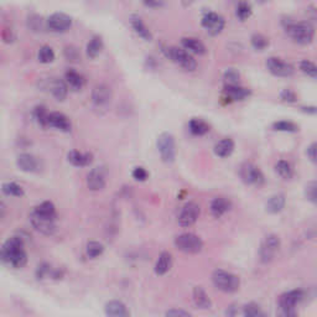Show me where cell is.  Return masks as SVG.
Masks as SVG:
<instances>
[{
	"instance_id": "obj_48",
	"label": "cell",
	"mask_w": 317,
	"mask_h": 317,
	"mask_svg": "<svg viewBox=\"0 0 317 317\" xmlns=\"http://www.w3.org/2000/svg\"><path fill=\"white\" fill-rule=\"evenodd\" d=\"M131 175H133V179H135L136 181H145L147 178H149V174H147V171L145 170L144 168H141V166H138V168H135L133 170V173H131Z\"/></svg>"
},
{
	"instance_id": "obj_50",
	"label": "cell",
	"mask_w": 317,
	"mask_h": 317,
	"mask_svg": "<svg viewBox=\"0 0 317 317\" xmlns=\"http://www.w3.org/2000/svg\"><path fill=\"white\" fill-rule=\"evenodd\" d=\"M144 5L150 9H158L165 5V0H142Z\"/></svg>"
},
{
	"instance_id": "obj_19",
	"label": "cell",
	"mask_w": 317,
	"mask_h": 317,
	"mask_svg": "<svg viewBox=\"0 0 317 317\" xmlns=\"http://www.w3.org/2000/svg\"><path fill=\"white\" fill-rule=\"evenodd\" d=\"M224 94L227 96V98L233 100V102H240V100L247 99L250 96V91L245 87L239 86V84H226Z\"/></svg>"
},
{
	"instance_id": "obj_49",
	"label": "cell",
	"mask_w": 317,
	"mask_h": 317,
	"mask_svg": "<svg viewBox=\"0 0 317 317\" xmlns=\"http://www.w3.org/2000/svg\"><path fill=\"white\" fill-rule=\"evenodd\" d=\"M280 99H281L282 102L295 103L296 102L297 97H296V93H295L294 91H291V89H284V91L280 93Z\"/></svg>"
},
{
	"instance_id": "obj_37",
	"label": "cell",
	"mask_w": 317,
	"mask_h": 317,
	"mask_svg": "<svg viewBox=\"0 0 317 317\" xmlns=\"http://www.w3.org/2000/svg\"><path fill=\"white\" fill-rule=\"evenodd\" d=\"M47 115H49V112H47L46 107L44 105H36L33 110V117L35 119L36 123L39 125H41L42 128H46L47 126Z\"/></svg>"
},
{
	"instance_id": "obj_57",
	"label": "cell",
	"mask_w": 317,
	"mask_h": 317,
	"mask_svg": "<svg viewBox=\"0 0 317 317\" xmlns=\"http://www.w3.org/2000/svg\"><path fill=\"white\" fill-rule=\"evenodd\" d=\"M0 260H4V253H3V248H0Z\"/></svg>"
},
{
	"instance_id": "obj_3",
	"label": "cell",
	"mask_w": 317,
	"mask_h": 317,
	"mask_svg": "<svg viewBox=\"0 0 317 317\" xmlns=\"http://www.w3.org/2000/svg\"><path fill=\"white\" fill-rule=\"evenodd\" d=\"M212 281L218 290L226 292V294H233L240 287L239 277L229 273V271L222 270V269H217V270L213 271Z\"/></svg>"
},
{
	"instance_id": "obj_25",
	"label": "cell",
	"mask_w": 317,
	"mask_h": 317,
	"mask_svg": "<svg viewBox=\"0 0 317 317\" xmlns=\"http://www.w3.org/2000/svg\"><path fill=\"white\" fill-rule=\"evenodd\" d=\"M192 298H194V303L196 305V307L201 308V310H210L212 307V301H211L207 292L201 286H195Z\"/></svg>"
},
{
	"instance_id": "obj_2",
	"label": "cell",
	"mask_w": 317,
	"mask_h": 317,
	"mask_svg": "<svg viewBox=\"0 0 317 317\" xmlns=\"http://www.w3.org/2000/svg\"><path fill=\"white\" fill-rule=\"evenodd\" d=\"M285 33L295 44L306 46L312 42L313 36H315V29L308 21H298V23L290 21L285 26Z\"/></svg>"
},
{
	"instance_id": "obj_40",
	"label": "cell",
	"mask_w": 317,
	"mask_h": 317,
	"mask_svg": "<svg viewBox=\"0 0 317 317\" xmlns=\"http://www.w3.org/2000/svg\"><path fill=\"white\" fill-rule=\"evenodd\" d=\"M103 252H104V245L102 243L97 242V240H92V242L87 244L86 253L91 259L98 258L99 255L103 254Z\"/></svg>"
},
{
	"instance_id": "obj_53",
	"label": "cell",
	"mask_w": 317,
	"mask_h": 317,
	"mask_svg": "<svg viewBox=\"0 0 317 317\" xmlns=\"http://www.w3.org/2000/svg\"><path fill=\"white\" fill-rule=\"evenodd\" d=\"M2 38L4 41L7 42H12L14 40V35H13V30L12 29H4L2 34Z\"/></svg>"
},
{
	"instance_id": "obj_47",
	"label": "cell",
	"mask_w": 317,
	"mask_h": 317,
	"mask_svg": "<svg viewBox=\"0 0 317 317\" xmlns=\"http://www.w3.org/2000/svg\"><path fill=\"white\" fill-rule=\"evenodd\" d=\"M65 54V57L67 61H71V62H78L79 59H81V55H79L78 50L73 46H67L63 51Z\"/></svg>"
},
{
	"instance_id": "obj_9",
	"label": "cell",
	"mask_w": 317,
	"mask_h": 317,
	"mask_svg": "<svg viewBox=\"0 0 317 317\" xmlns=\"http://www.w3.org/2000/svg\"><path fill=\"white\" fill-rule=\"evenodd\" d=\"M112 89H110V87L108 84L99 83L92 89L91 100L96 109L107 110L109 108L110 103H112Z\"/></svg>"
},
{
	"instance_id": "obj_51",
	"label": "cell",
	"mask_w": 317,
	"mask_h": 317,
	"mask_svg": "<svg viewBox=\"0 0 317 317\" xmlns=\"http://www.w3.org/2000/svg\"><path fill=\"white\" fill-rule=\"evenodd\" d=\"M166 316H182V317H189L191 316V313L187 312V311L184 310H176V308H173V310H169L166 312Z\"/></svg>"
},
{
	"instance_id": "obj_16",
	"label": "cell",
	"mask_w": 317,
	"mask_h": 317,
	"mask_svg": "<svg viewBox=\"0 0 317 317\" xmlns=\"http://www.w3.org/2000/svg\"><path fill=\"white\" fill-rule=\"evenodd\" d=\"M47 126L55 128L62 133H70L72 129V123L70 118L61 112H51L47 115Z\"/></svg>"
},
{
	"instance_id": "obj_32",
	"label": "cell",
	"mask_w": 317,
	"mask_h": 317,
	"mask_svg": "<svg viewBox=\"0 0 317 317\" xmlns=\"http://www.w3.org/2000/svg\"><path fill=\"white\" fill-rule=\"evenodd\" d=\"M189 129L194 135L202 136V135H206V134L210 131V125H208L205 120H202V119L194 118L190 120Z\"/></svg>"
},
{
	"instance_id": "obj_12",
	"label": "cell",
	"mask_w": 317,
	"mask_h": 317,
	"mask_svg": "<svg viewBox=\"0 0 317 317\" xmlns=\"http://www.w3.org/2000/svg\"><path fill=\"white\" fill-rule=\"evenodd\" d=\"M72 24V18L68 14H66V13L61 12L54 13L46 19V26L52 33H66V31L70 30Z\"/></svg>"
},
{
	"instance_id": "obj_27",
	"label": "cell",
	"mask_w": 317,
	"mask_h": 317,
	"mask_svg": "<svg viewBox=\"0 0 317 317\" xmlns=\"http://www.w3.org/2000/svg\"><path fill=\"white\" fill-rule=\"evenodd\" d=\"M65 82L67 83L68 87L73 89V91H81L84 87L86 79L81 73L75 70H67L65 73Z\"/></svg>"
},
{
	"instance_id": "obj_13",
	"label": "cell",
	"mask_w": 317,
	"mask_h": 317,
	"mask_svg": "<svg viewBox=\"0 0 317 317\" xmlns=\"http://www.w3.org/2000/svg\"><path fill=\"white\" fill-rule=\"evenodd\" d=\"M200 206L196 202H187L185 203L184 207L180 211L178 216V222L181 227L187 228V227L194 226L200 217Z\"/></svg>"
},
{
	"instance_id": "obj_23",
	"label": "cell",
	"mask_w": 317,
	"mask_h": 317,
	"mask_svg": "<svg viewBox=\"0 0 317 317\" xmlns=\"http://www.w3.org/2000/svg\"><path fill=\"white\" fill-rule=\"evenodd\" d=\"M129 21H130L131 28H133V30L135 31V34L139 36V38L145 40V41H151L152 40L151 31L147 29V26L145 25V23L142 21V19L139 17V15H135V14L131 15L130 20Z\"/></svg>"
},
{
	"instance_id": "obj_41",
	"label": "cell",
	"mask_w": 317,
	"mask_h": 317,
	"mask_svg": "<svg viewBox=\"0 0 317 317\" xmlns=\"http://www.w3.org/2000/svg\"><path fill=\"white\" fill-rule=\"evenodd\" d=\"M250 44H252L253 49L257 51H264L269 46V39L261 34H254L250 38Z\"/></svg>"
},
{
	"instance_id": "obj_33",
	"label": "cell",
	"mask_w": 317,
	"mask_h": 317,
	"mask_svg": "<svg viewBox=\"0 0 317 317\" xmlns=\"http://www.w3.org/2000/svg\"><path fill=\"white\" fill-rule=\"evenodd\" d=\"M275 171L277 175L284 180H289L294 175V168H292L291 164L286 160H280L277 161L275 165Z\"/></svg>"
},
{
	"instance_id": "obj_35",
	"label": "cell",
	"mask_w": 317,
	"mask_h": 317,
	"mask_svg": "<svg viewBox=\"0 0 317 317\" xmlns=\"http://www.w3.org/2000/svg\"><path fill=\"white\" fill-rule=\"evenodd\" d=\"M2 190L7 196L23 197L25 195V191H24L23 187L20 185H18L17 182H5V184H3Z\"/></svg>"
},
{
	"instance_id": "obj_11",
	"label": "cell",
	"mask_w": 317,
	"mask_h": 317,
	"mask_svg": "<svg viewBox=\"0 0 317 317\" xmlns=\"http://www.w3.org/2000/svg\"><path fill=\"white\" fill-rule=\"evenodd\" d=\"M201 25L211 36H217L223 31L224 26H226V20L218 13L208 12L202 17Z\"/></svg>"
},
{
	"instance_id": "obj_22",
	"label": "cell",
	"mask_w": 317,
	"mask_h": 317,
	"mask_svg": "<svg viewBox=\"0 0 317 317\" xmlns=\"http://www.w3.org/2000/svg\"><path fill=\"white\" fill-rule=\"evenodd\" d=\"M17 165L24 173H36L39 170V160L34 155L20 154L17 158Z\"/></svg>"
},
{
	"instance_id": "obj_54",
	"label": "cell",
	"mask_w": 317,
	"mask_h": 317,
	"mask_svg": "<svg viewBox=\"0 0 317 317\" xmlns=\"http://www.w3.org/2000/svg\"><path fill=\"white\" fill-rule=\"evenodd\" d=\"M7 215V206L3 201H0V219H3Z\"/></svg>"
},
{
	"instance_id": "obj_18",
	"label": "cell",
	"mask_w": 317,
	"mask_h": 317,
	"mask_svg": "<svg viewBox=\"0 0 317 317\" xmlns=\"http://www.w3.org/2000/svg\"><path fill=\"white\" fill-rule=\"evenodd\" d=\"M87 186L91 191H102L107 185L105 171L103 168H94L87 175Z\"/></svg>"
},
{
	"instance_id": "obj_28",
	"label": "cell",
	"mask_w": 317,
	"mask_h": 317,
	"mask_svg": "<svg viewBox=\"0 0 317 317\" xmlns=\"http://www.w3.org/2000/svg\"><path fill=\"white\" fill-rule=\"evenodd\" d=\"M285 203H286V198L282 194H276L273 195L271 197H269V200L266 201V212L271 213V215H276L280 213L285 207Z\"/></svg>"
},
{
	"instance_id": "obj_21",
	"label": "cell",
	"mask_w": 317,
	"mask_h": 317,
	"mask_svg": "<svg viewBox=\"0 0 317 317\" xmlns=\"http://www.w3.org/2000/svg\"><path fill=\"white\" fill-rule=\"evenodd\" d=\"M105 315L112 317H128L130 315L128 307L120 300H110L104 306Z\"/></svg>"
},
{
	"instance_id": "obj_44",
	"label": "cell",
	"mask_w": 317,
	"mask_h": 317,
	"mask_svg": "<svg viewBox=\"0 0 317 317\" xmlns=\"http://www.w3.org/2000/svg\"><path fill=\"white\" fill-rule=\"evenodd\" d=\"M28 28L31 31L39 33L44 29V19L38 14H30L28 17Z\"/></svg>"
},
{
	"instance_id": "obj_15",
	"label": "cell",
	"mask_w": 317,
	"mask_h": 317,
	"mask_svg": "<svg viewBox=\"0 0 317 317\" xmlns=\"http://www.w3.org/2000/svg\"><path fill=\"white\" fill-rule=\"evenodd\" d=\"M30 222L36 231L45 236H52L56 231V218L45 217L33 211L30 213Z\"/></svg>"
},
{
	"instance_id": "obj_36",
	"label": "cell",
	"mask_w": 317,
	"mask_h": 317,
	"mask_svg": "<svg viewBox=\"0 0 317 317\" xmlns=\"http://www.w3.org/2000/svg\"><path fill=\"white\" fill-rule=\"evenodd\" d=\"M38 60L39 62L44 63V65H49L55 61V51L52 50L51 46H42L38 52Z\"/></svg>"
},
{
	"instance_id": "obj_30",
	"label": "cell",
	"mask_w": 317,
	"mask_h": 317,
	"mask_svg": "<svg viewBox=\"0 0 317 317\" xmlns=\"http://www.w3.org/2000/svg\"><path fill=\"white\" fill-rule=\"evenodd\" d=\"M213 151L219 157L231 156L232 152L234 151V141L231 138L219 140L217 144L215 145V147H213Z\"/></svg>"
},
{
	"instance_id": "obj_52",
	"label": "cell",
	"mask_w": 317,
	"mask_h": 317,
	"mask_svg": "<svg viewBox=\"0 0 317 317\" xmlns=\"http://www.w3.org/2000/svg\"><path fill=\"white\" fill-rule=\"evenodd\" d=\"M316 147H317V145H316V142H312V144L310 145V146L307 147V156L310 157V160L312 161V163H316Z\"/></svg>"
},
{
	"instance_id": "obj_58",
	"label": "cell",
	"mask_w": 317,
	"mask_h": 317,
	"mask_svg": "<svg viewBox=\"0 0 317 317\" xmlns=\"http://www.w3.org/2000/svg\"><path fill=\"white\" fill-rule=\"evenodd\" d=\"M266 2H268V0H255V3H258V4H265Z\"/></svg>"
},
{
	"instance_id": "obj_7",
	"label": "cell",
	"mask_w": 317,
	"mask_h": 317,
	"mask_svg": "<svg viewBox=\"0 0 317 317\" xmlns=\"http://www.w3.org/2000/svg\"><path fill=\"white\" fill-rule=\"evenodd\" d=\"M156 146L161 160L166 164H173L176 158V141L173 134L161 133L157 136Z\"/></svg>"
},
{
	"instance_id": "obj_4",
	"label": "cell",
	"mask_w": 317,
	"mask_h": 317,
	"mask_svg": "<svg viewBox=\"0 0 317 317\" xmlns=\"http://www.w3.org/2000/svg\"><path fill=\"white\" fill-rule=\"evenodd\" d=\"M163 52L165 54V56L168 59H170L173 62H175L176 65H179L180 67L184 68L185 71H189V72H194L197 68V62L194 59L191 54L186 51L184 49H179V47L170 46V47H164Z\"/></svg>"
},
{
	"instance_id": "obj_14",
	"label": "cell",
	"mask_w": 317,
	"mask_h": 317,
	"mask_svg": "<svg viewBox=\"0 0 317 317\" xmlns=\"http://www.w3.org/2000/svg\"><path fill=\"white\" fill-rule=\"evenodd\" d=\"M266 68L271 75L276 76V77H291L295 72L294 66L290 63L285 62L279 57H269L265 62Z\"/></svg>"
},
{
	"instance_id": "obj_8",
	"label": "cell",
	"mask_w": 317,
	"mask_h": 317,
	"mask_svg": "<svg viewBox=\"0 0 317 317\" xmlns=\"http://www.w3.org/2000/svg\"><path fill=\"white\" fill-rule=\"evenodd\" d=\"M280 247H281V242L276 234H268L266 237H264L260 248H259V258H260L261 263L268 264L273 261L279 253Z\"/></svg>"
},
{
	"instance_id": "obj_39",
	"label": "cell",
	"mask_w": 317,
	"mask_h": 317,
	"mask_svg": "<svg viewBox=\"0 0 317 317\" xmlns=\"http://www.w3.org/2000/svg\"><path fill=\"white\" fill-rule=\"evenodd\" d=\"M273 129L276 131H284V133H296L298 125L289 120H280L273 124Z\"/></svg>"
},
{
	"instance_id": "obj_38",
	"label": "cell",
	"mask_w": 317,
	"mask_h": 317,
	"mask_svg": "<svg viewBox=\"0 0 317 317\" xmlns=\"http://www.w3.org/2000/svg\"><path fill=\"white\" fill-rule=\"evenodd\" d=\"M252 14H253V9H252V7H250L249 3L240 2L239 4L237 5L236 15L240 21L248 20L250 17H252Z\"/></svg>"
},
{
	"instance_id": "obj_5",
	"label": "cell",
	"mask_w": 317,
	"mask_h": 317,
	"mask_svg": "<svg viewBox=\"0 0 317 317\" xmlns=\"http://www.w3.org/2000/svg\"><path fill=\"white\" fill-rule=\"evenodd\" d=\"M305 297L302 290H291L282 294L279 298L280 315L285 317H294L297 315L296 306Z\"/></svg>"
},
{
	"instance_id": "obj_45",
	"label": "cell",
	"mask_w": 317,
	"mask_h": 317,
	"mask_svg": "<svg viewBox=\"0 0 317 317\" xmlns=\"http://www.w3.org/2000/svg\"><path fill=\"white\" fill-rule=\"evenodd\" d=\"M305 196L310 202H317V184L316 181H310L305 187Z\"/></svg>"
},
{
	"instance_id": "obj_6",
	"label": "cell",
	"mask_w": 317,
	"mask_h": 317,
	"mask_svg": "<svg viewBox=\"0 0 317 317\" xmlns=\"http://www.w3.org/2000/svg\"><path fill=\"white\" fill-rule=\"evenodd\" d=\"M176 249L186 254H198L203 249V240L194 233H182L174 240Z\"/></svg>"
},
{
	"instance_id": "obj_42",
	"label": "cell",
	"mask_w": 317,
	"mask_h": 317,
	"mask_svg": "<svg viewBox=\"0 0 317 317\" xmlns=\"http://www.w3.org/2000/svg\"><path fill=\"white\" fill-rule=\"evenodd\" d=\"M242 313H243V316H245V317H261V316H264V312H263V310H261L260 306L257 305V303H254V302L247 303V305L243 306Z\"/></svg>"
},
{
	"instance_id": "obj_43",
	"label": "cell",
	"mask_w": 317,
	"mask_h": 317,
	"mask_svg": "<svg viewBox=\"0 0 317 317\" xmlns=\"http://www.w3.org/2000/svg\"><path fill=\"white\" fill-rule=\"evenodd\" d=\"M300 71L312 79L317 78V67L312 61L303 60L300 62Z\"/></svg>"
},
{
	"instance_id": "obj_20",
	"label": "cell",
	"mask_w": 317,
	"mask_h": 317,
	"mask_svg": "<svg viewBox=\"0 0 317 317\" xmlns=\"http://www.w3.org/2000/svg\"><path fill=\"white\" fill-rule=\"evenodd\" d=\"M211 213L215 218H221L222 216L226 215L227 212H229L232 208V202L231 200H228L227 197H216L213 198V201L211 202Z\"/></svg>"
},
{
	"instance_id": "obj_46",
	"label": "cell",
	"mask_w": 317,
	"mask_h": 317,
	"mask_svg": "<svg viewBox=\"0 0 317 317\" xmlns=\"http://www.w3.org/2000/svg\"><path fill=\"white\" fill-rule=\"evenodd\" d=\"M239 72L234 70V68H229L224 73V81L226 84H239Z\"/></svg>"
},
{
	"instance_id": "obj_10",
	"label": "cell",
	"mask_w": 317,
	"mask_h": 317,
	"mask_svg": "<svg viewBox=\"0 0 317 317\" xmlns=\"http://www.w3.org/2000/svg\"><path fill=\"white\" fill-rule=\"evenodd\" d=\"M239 176L244 184L250 186H261L265 182L263 173L252 163H244L239 169Z\"/></svg>"
},
{
	"instance_id": "obj_31",
	"label": "cell",
	"mask_w": 317,
	"mask_h": 317,
	"mask_svg": "<svg viewBox=\"0 0 317 317\" xmlns=\"http://www.w3.org/2000/svg\"><path fill=\"white\" fill-rule=\"evenodd\" d=\"M103 40L100 36L96 35L93 36L91 40L88 41V44H87L86 46V54L87 56L89 57V59H96V57H98L100 55V52H102L103 50Z\"/></svg>"
},
{
	"instance_id": "obj_34",
	"label": "cell",
	"mask_w": 317,
	"mask_h": 317,
	"mask_svg": "<svg viewBox=\"0 0 317 317\" xmlns=\"http://www.w3.org/2000/svg\"><path fill=\"white\" fill-rule=\"evenodd\" d=\"M34 212H36L38 215L45 216V217H51V218H56L57 213H56V207L52 202L50 201H45V202L40 203L39 206H36L34 208Z\"/></svg>"
},
{
	"instance_id": "obj_56",
	"label": "cell",
	"mask_w": 317,
	"mask_h": 317,
	"mask_svg": "<svg viewBox=\"0 0 317 317\" xmlns=\"http://www.w3.org/2000/svg\"><path fill=\"white\" fill-rule=\"evenodd\" d=\"M182 2H184L185 7H189V5H191L195 0H182Z\"/></svg>"
},
{
	"instance_id": "obj_1",
	"label": "cell",
	"mask_w": 317,
	"mask_h": 317,
	"mask_svg": "<svg viewBox=\"0 0 317 317\" xmlns=\"http://www.w3.org/2000/svg\"><path fill=\"white\" fill-rule=\"evenodd\" d=\"M4 261L12 264L15 268H23L28 263V254L25 252L24 240L19 237H12L3 245Z\"/></svg>"
},
{
	"instance_id": "obj_55",
	"label": "cell",
	"mask_w": 317,
	"mask_h": 317,
	"mask_svg": "<svg viewBox=\"0 0 317 317\" xmlns=\"http://www.w3.org/2000/svg\"><path fill=\"white\" fill-rule=\"evenodd\" d=\"M302 110L303 112H306V113H311V114H316V108L315 107H308V108H302Z\"/></svg>"
},
{
	"instance_id": "obj_26",
	"label": "cell",
	"mask_w": 317,
	"mask_h": 317,
	"mask_svg": "<svg viewBox=\"0 0 317 317\" xmlns=\"http://www.w3.org/2000/svg\"><path fill=\"white\" fill-rule=\"evenodd\" d=\"M181 45L184 50H186L191 55H203L206 52V46L202 41L196 38H184L181 40Z\"/></svg>"
},
{
	"instance_id": "obj_29",
	"label": "cell",
	"mask_w": 317,
	"mask_h": 317,
	"mask_svg": "<svg viewBox=\"0 0 317 317\" xmlns=\"http://www.w3.org/2000/svg\"><path fill=\"white\" fill-rule=\"evenodd\" d=\"M173 268V255L169 252H163L158 255V259L155 264V273L157 275H165Z\"/></svg>"
},
{
	"instance_id": "obj_24",
	"label": "cell",
	"mask_w": 317,
	"mask_h": 317,
	"mask_svg": "<svg viewBox=\"0 0 317 317\" xmlns=\"http://www.w3.org/2000/svg\"><path fill=\"white\" fill-rule=\"evenodd\" d=\"M67 160L77 168H84L91 165L93 161V155L91 152H81L77 150H71L67 154Z\"/></svg>"
},
{
	"instance_id": "obj_17",
	"label": "cell",
	"mask_w": 317,
	"mask_h": 317,
	"mask_svg": "<svg viewBox=\"0 0 317 317\" xmlns=\"http://www.w3.org/2000/svg\"><path fill=\"white\" fill-rule=\"evenodd\" d=\"M46 88L57 102H63L68 96V86L65 81L60 78H49L46 82Z\"/></svg>"
}]
</instances>
